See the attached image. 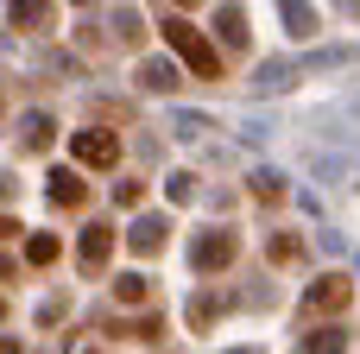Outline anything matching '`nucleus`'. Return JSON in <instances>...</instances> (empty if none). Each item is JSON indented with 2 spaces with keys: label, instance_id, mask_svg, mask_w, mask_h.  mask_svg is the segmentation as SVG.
Instances as JSON below:
<instances>
[{
  "label": "nucleus",
  "instance_id": "obj_16",
  "mask_svg": "<svg viewBox=\"0 0 360 354\" xmlns=\"http://www.w3.org/2000/svg\"><path fill=\"white\" fill-rule=\"evenodd\" d=\"M0 279H6V266H0Z\"/></svg>",
  "mask_w": 360,
  "mask_h": 354
},
{
  "label": "nucleus",
  "instance_id": "obj_9",
  "mask_svg": "<svg viewBox=\"0 0 360 354\" xmlns=\"http://www.w3.org/2000/svg\"><path fill=\"white\" fill-rule=\"evenodd\" d=\"M304 354H348V336H342V329H310Z\"/></svg>",
  "mask_w": 360,
  "mask_h": 354
},
{
  "label": "nucleus",
  "instance_id": "obj_5",
  "mask_svg": "<svg viewBox=\"0 0 360 354\" xmlns=\"http://www.w3.org/2000/svg\"><path fill=\"white\" fill-rule=\"evenodd\" d=\"M348 298H354V285H348L342 272H329V279H316V285H310V310H342Z\"/></svg>",
  "mask_w": 360,
  "mask_h": 354
},
{
  "label": "nucleus",
  "instance_id": "obj_13",
  "mask_svg": "<svg viewBox=\"0 0 360 354\" xmlns=\"http://www.w3.org/2000/svg\"><path fill=\"white\" fill-rule=\"evenodd\" d=\"M114 298H120V304H146V279H139V272L114 279Z\"/></svg>",
  "mask_w": 360,
  "mask_h": 354
},
{
  "label": "nucleus",
  "instance_id": "obj_1",
  "mask_svg": "<svg viewBox=\"0 0 360 354\" xmlns=\"http://www.w3.org/2000/svg\"><path fill=\"white\" fill-rule=\"evenodd\" d=\"M165 44H171V51H177V57H184L196 76H221V57H215V44H209V38H202L190 19H177V13H171V19H165Z\"/></svg>",
  "mask_w": 360,
  "mask_h": 354
},
{
  "label": "nucleus",
  "instance_id": "obj_11",
  "mask_svg": "<svg viewBox=\"0 0 360 354\" xmlns=\"http://www.w3.org/2000/svg\"><path fill=\"white\" fill-rule=\"evenodd\" d=\"M57 253H63V247H57V234H32V241H25V260H32V266H51Z\"/></svg>",
  "mask_w": 360,
  "mask_h": 354
},
{
  "label": "nucleus",
  "instance_id": "obj_19",
  "mask_svg": "<svg viewBox=\"0 0 360 354\" xmlns=\"http://www.w3.org/2000/svg\"><path fill=\"white\" fill-rule=\"evenodd\" d=\"M89 354H95V348H89Z\"/></svg>",
  "mask_w": 360,
  "mask_h": 354
},
{
  "label": "nucleus",
  "instance_id": "obj_8",
  "mask_svg": "<svg viewBox=\"0 0 360 354\" xmlns=\"http://www.w3.org/2000/svg\"><path fill=\"white\" fill-rule=\"evenodd\" d=\"M158 247H165V222H158V215H146V222L133 228V253H158Z\"/></svg>",
  "mask_w": 360,
  "mask_h": 354
},
{
  "label": "nucleus",
  "instance_id": "obj_2",
  "mask_svg": "<svg viewBox=\"0 0 360 354\" xmlns=\"http://www.w3.org/2000/svg\"><path fill=\"white\" fill-rule=\"evenodd\" d=\"M70 158H76V165H95V171H108V165L120 158V139H114L108 127H82V133H70Z\"/></svg>",
  "mask_w": 360,
  "mask_h": 354
},
{
  "label": "nucleus",
  "instance_id": "obj_7",
  "mask_svg": "<svg viewBox=\"0 0 360 354\" xmlns=\"http://www.w3.org/2000/svg\"><path fill=\"white\" fill-rule=\"evenodd\" d=\"M13 25L19 32H44L51 25V0H13Z\"/></svg>",
  "mask_w": 360,
  "mask_h": 354
},
{
  "label": "nucleus",
  "instance_id": "obj_15",
  "mask_svg": "<svg viewBox=\"0 0 360 354\" xmlns=\"http://www.w3.org/2000/svg\"><path fill=\"white\" fill-rule=\"evenodd\" d=\"M240 354H259V348H240Z\"/></svg>",
  "mask_w": 360,
  "mask_h": 354
},
{
  "label": "nucleus",
  "instance_id": "obj_12",
  "mask_svg": "<svg viewBox=\"0 0 360 354\" xmlns=\"http://www.w3.org/2000/svg\"><path fill=\"white\" fill-rule=\"evenodd\" d=\"M139 82H146V89H177L184 76H177L171 63H146V70H139Z\"/></svg>",
  "mask_w": 360,
  "mask_h": 354
},
{
  "label": "nucleus",
  "instance_id": "obj_17",
  "mask_svg": "<svg viewBox=\"0 0 360 354\" xmlns=\"http://www.w3.org/2000/svg\"><path fill=\"white\" fill-rule=\"evenodd\" d=\"M76 6H89V0H76Z\"/></svg>",
  "mask_w": 360,
  "mask_h": 354
},
{
  "label": "nucleus",
  "instance_id": "obj_10",
  "mask_svg": "<svg viewBox=\"0 0 360 354\" xmlns=\"http://www.w3.org/2000/svg\"><path fill=\"white\" fill-rule=\"evenodd\" d=\"M215 25H221V38H228L234 51L247 44V19H240V6H221V19H215Z\"/></svg>",
  "mask_w": 360,
  "mask_h": 354
},
{
  "label": "nucleus",
  "instance_id": "obj_14",
  "mask_svg": "<svg viewBox=\"0 0 360 354\" xmlns=\"http://www.w3.org/2000/svg\"><path fill=\"white\" fill-rule=\"evenodd\" d=\"M25 146H32V152H44V146H51V120H44V114H32V120H25Z\"/></svg>",
  "mask_w": 360,
  "mask_h": 354
},
{
  "label": "nucleus",
  "instance_id": "obj_6",
  "mask_svg": "<svg viewBox=\"0 0 360 354\" xmlns=\"http://www.w3.org/2000/svg\"><path fill=\"white\" fill-rule=\"evenodd\" d=\"M82 196H89V184L76 171H51V203L57 209H82Z\"/></svg>",
  "mask_w": 360,
  "mask_h": 354
},
{
  "label": "nucleus",
  "instance_id": "obj_3",
  "mask_svg": "<svg viewBox=\"0 0 360 354\" xmlns=\"http://www.w3.org/2000/svg\"><path fill=\"white\" fill-rule=\"evenodd\" d=\"M234 253H240V241H234L228 228H209L190 260H196V272H221V266H234Z\"/></svg>",
  "mask_w": 360,
  "mask_h": 354
},
{
  "label": "nucleus",
  "instance_id": "obj_18",
  "mask_svg": "<svg viewBox=\"0 0 360 354\" xmlns=\"http://www.w3.org/2000/svg\"><path fill=\"white\" fill-rule=\"evenodd\" d=\"M184 6H190V0H184Z\"/></svg>",
  "mask_w": 360,
  "mask_h": 354
},
{
  "label": "nucleus",
  "instance_id": "obj_4",
  "mask_svg": "<svg viewBox=\"0 0 360 354\" xmlns=\"http://www.w3.org/2000/svg\"><path fill=\"white\" fill-rule=\"evenodd\" d=\"M108 253H114V228H108V222H95V228H82V247H76V260H82V272H101V266H108Z\"/></svg>",
  "mask_w": 360,
  "mask_h": 354
}]
</instances>
